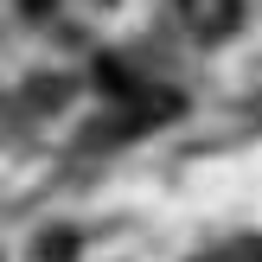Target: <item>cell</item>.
I'll list each match as a JSON object with an SVG mask.
<instances>
[{
  "mask_svg": "<svg viewBox=\"0 0 262 262\" xmlns=\"http://www.w3.org/2000/svg\"><path fill=\"white\" fill-rule=\"evenodd\" d=\"M179 19L199 45H217L243 26V0H179Z\"/></svg>",
  "mask_w": 262,
  "mask_h": 262,
  "instance_id": "obj_1",
  "label": "cell"
},
{
  "mask_svg": "<svg viewBox=\"0 0 262 262\" xmlns=\"http://www.w3.org/2000/svg\"><path fill=\"white\" fill-rule=\"evenodd\" d=\"M77 256V243H71V230H51L45 243H38V262H71Z\"/></svg>",
  "mask_w": 262,
  "mask_h": 262,
  "instance_id": "obj_2",
  "label": "cell"
}]
</instances>
